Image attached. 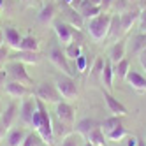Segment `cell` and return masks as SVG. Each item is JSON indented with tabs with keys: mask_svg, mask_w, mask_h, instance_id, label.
<instances>
[{
	"mask_svg": "<svg viewBox=\"0 0 146 146\" xmlns=\"http://www.w3.org/2000/svg\"><path fill=\"white\" fill-rule=\"evenodd\" d=\"M4 39H5V42L7 46L11 48V49H19L21 48V40H23V35H19V32L14 28V27H5L4 28Z\"/></svg>",
	"mask_w": 146,
	"mask_h": 146,
	"instance_id": "cell-15",
	"label": "cell"
},
{
	"mask_svg": "<svg viewBox=\"0 0 146 146\" xmlns=\"http://www.w3.org/2000/svg\"><path fill=\"white\" fill-rule=\"evenodd\" d=\"M78 11L81 13V16L85 18V19H92V18H95V16L102 14V7H97V5H92V4H88V2H86V0H83Z\"/></svg>",
	"mask_w": 146,
	"mask_h": 146,
	"instance_id": "cell-23",
	"label": "cell"
},
{
	"mask_svg": "<svg viewBox=\"0 0 146 146\" xmlns=\"http://www.w3.org/2000/svg\"><path fill=\"white\" fill-rule=\"evenodd\" d=\"M137 146H146V141H141V139H139V143H137Z\"/></svg>",
	"mask_w": 146,
	"mask_h": 146,
	"instance_id": "cell-48",
	"label": "cell"
},
{
	"mask_svg": "<svg viewBox=\"0 0 146 146\" xmlns=\"http://www.w3.org/2000/svg\"><path fill=\"white\" fill-rule=\"evenodd\" d=\"M139 30L141 34H146V9H143L139 16Z\"/></svg>",
	"mask_w": 146,
	"mask_h": 146,
	"instance_id": "cell-39",
	"label": "cell"
},
{
	"mask_svg": "<svg viewBox=\"0 0 146 146\" xmlns=\"http://www.w3.org/2000/svg\"><path fill=\"white\" fill-rule=\"evenodd\" d=\"M125 81H127L135 92L146 93V78H144L143 74H139L137 70L130 69V70H129V74H127V78H125Z\"/></svg>",
	"mask_w": 146,
	"mask_h": 146,
	"instance_id": "cell-13",
	"label": "cell"
},
{
	"mask_svg": "<svg viewBox=\"0 0 146 146\" xmlns=\"http://www.w3.org/2000/svg\"><path fill=\"white\" fill-rule=\"evenodd\" d=\"M58 9H60V13L64 14V21H67L69 25H72L78 30L83 28V25H85V18L81 16V13L78 11V9L70 7L65 0H60V2H58Z\"/></svg>",
	"mask_w": 146,
	"mask_h": 146,
	"instance_id": "cell-7",
	"label": "cell"
},
{
	"mask_svg": "<svg viewBox=\"0 0 146 146\" xmlns=\"http://www.w3.org/2000/svg\"><path fill=\"white\" fill-rule=\"evenodd\" d=\"M118 125H123V123H121V116H116V114H113V116L106 118V120L100 123V129H102L104 134H108V132H111L113 129H116Z\"/></svg>",
	"mask_w": 146,
	"mask_h": 146,
	"instance_id": "cell-28",
	"label": "cell"
},
{
	"mask_svg": "<svg viewBox=\"0 0 146 146\" xmlns=\"http://www.w3.org/2000/svg\"><path fill=\"white\" fill-rule=\"evenodd\" d=\"M27 134L28 132L25 129H14V130H11L9 135H7V146H21L23 141H25V137H27Z\"/></svg>",
	"mask_w": 146,
	"mask_h": 146,
	"instance_id": "cell-24",
	"label": "cell"
},
{
	"mask_svg": "<svg viewBox=\"0 0 146 146\" xmlns=\"http://www.w3.org/2000/svg\"><path fill=\"white\" fill-rule=\"evenodd\" d=\"M88 4H92V5H97V7H100V4H102V0H86Z\"/></svg>",
	"mask_w": 146,
	"mask_h": 146,
	"instance_id": "cell-44",
	"label": "cell"
},
{
	"mask_svg": "<svg viewBox=\"0 0 146 146\" xmlns=\"http://www.w3.org/2000/svg\"><path fill=\"white\" fill-rule=\"evenodd\" d=\"M5 72H7V78H11V81H18L21 85H34V79L30 78V74L25 69V64L21 62H16V60H9L7 64L4 65Z\"/></svg>",
	"mask_w": 146,
	"mask_h": 146,
	"instance_id": "cell-3",
	"label": "cell"
},
{
	"mask_svg": "<svg viewBox=\"0 0 146 146\" xmlns=\"http://www.w3.org/2000/svg\"><path fill=\"white\" fill-rule=\"evenodd\" d=\"M40 144H42V139H40V135L37 134V130H34V132L27 134V137H25L21 146H40Z\"/></svg>",
	"mask_w": 146,
	"mask_h": 146,
	"instance_id": "cell-32",
	"label": "cell"
},
{
	"mask_svg": "<svg viewBox=\"0 0 146 146\" xmlns=\"http://www.w3.org/2000/svg\"><path fill=\"white\" fill-rule=\"evenodd\" d=\"M111 16L113 14H108V13H102L95 18L88 19V25H86V30L93 40H100L108 39V34H109V27H111Z\"/></svg>",
	"mask_w": 146,
	"mask_h": 146,
	"instance_id": "cell-2",
	"label": "cell"
},
{
	"mask_svg": "<svg viewBox=\"0 0 146 146\" xmlns=\"http://www.w3.org/2000/svg\"><path fill=\"white\" fill-rule=\"evenodd\" d=\"M114 4H116V7H118V14L129 11V5H130L129 0H114Z\"/></svg>",
	"mask_w": 146,
	"mask_h": 146,
	"instance_id": "cell-38",
	"label": "cell"
},
{
	"mask_svg": "<svg viewBox=\"0 0 146 146\" xmlns=\"http://www.w3.org/2000/svg\"><path fill=\"white\" fill-rule=\"evenodd\" d=\"M113 70H114V78H116L118 81H121V79L127 78L129 70H130V62L127 58H123V60L118 62V64L113 65Z\"/></svg>",
	"mask_w": 146,
	"mask_h": 146,
	"instance_id": "cell-25",
	"label": "cell"
},
{
	"mask_svg": "<svg viewBox=\"0 0 146 146\" xmlns=\"http://www.w3.org/2000/svg\"><path fill=\"white\" fill-rule=\"evenodd\" d=\"M9 60H16L21 64H30V65H37L40 62V53L39 51H23V49H16L14 53L9 55Z\"/></svg>",
	"mask_w": 146,
	"mask_h": 146,
	"instance_id": "cell-10",
	"label": "cell"
},
{
	"mask_svg": "<svg viewBox=\"0 0 146 146\" xmlns=\"http://www.w3.org/2000/svg\"><path fill=\"white\" fill-rule=\"evenodd\" d=\"M40 48V42H39V39L32 34H28V35H23V40H21V48L19 49H23V51H39Z\"/></svg>",
	"mask_w": 146,
	"mask_h": 146,
	"instance_id": "cell-27",
	"label": "cell"
},
{
	"mask_svg": "<svg viewBox=\"0 0 146 146\" xmlns=\"http://www.w3.org/2000/svg\"><path fill=\"white\" fill-rule=\"evenodd\" d=\"M34 95L39 100H42L44 104H58V102H62V99H64V97L60 95L56 85L48 83V81L39 83V85L35 86V90H34Z\"/></svg>",
	"mask_w": 146,
	"mask_h": 146,
	"instance_id": "cell-4",
	"label": "cell"
},
{
	"mask_svg": "<svg viewBox=\"0 0 146 146\" xmlns=\"http://www.w3.org/2000/svg\"><path fill=\"white\" fill-rule=\"evenodd\" d=\"M4 7V0H0V9H2Z\"/></svg>",
	"mask_w": 146,
	"mask_h": 146,
	"instance_id": "cell-50",
	"label": "cell"
},
{
	"mask_svg": "<svg viewBox=\"0 0 146 146\" xmlns=\"http://www.w3.org/2000/svg\"><path fill=\"white\" fill-rule=\"evenodd\" d=\"M104 64H106V60H104L102 56L95 58V62H93V65H92V76H99L100 78V72L104 69Z\"/></svg>",
	"mask_w": 146,
	"mask_h": 146,
	"instance_id": "cell-34",
	"label": "cell"
},
{
	"mask_svg": "<svg viewBox=\"0 0 146 146\" xmlns=\"http://www.w3.org/2000/svg\"><path fill=\"white\" fill-rule=\"evenodd\" d=\"M55 85L60 92V95L67 99V100H76L78 99V85H76V81L74 78H70V76H65V74H60L56 76V81H55Z\"/></svg>",
	"mask_w": 146,
	"mask_h": 146,
	"instance_id": "cell-6",
	"label": "cell"
},
{
	"mask_svg": "<svg viewBox=\"0 0 146 146\" xmlns=\"http://www.w3.org/2000/svg\"><path fill=\"white\" fill-rule=\"evenodd\" d=\"M32 127H34V130H37L42 143H46L48 146H53V143H55L53 121H51V116L46 109V104L42 100H39L37 97H35V111L32 116Z\"/></svg>",
	"mask_w": 146,
	"mask_h": 146,
	"instance_id": "cell-1",
	"label": "cell"
},
{
	"mask_svg": "<svg viewBox=\"0 0 146 146\" xmlns=\"http://www.w3.org/2000/svg\"><path fill=\"white\" fill-rule=\"evenodd\" d=\"M139 16H141V9L135 7V9H129V11H125L120 14V19H121V28L123 32H129L132 28L134 23L139 21Z\"/></svg>",
	"mask_w": 146,
	"mask_h": 146,
	"instance_id": "cell-14",
	"label": "cell"
},
{
	"mask_svg": "<svg viewBox=\"0 0 146 146\" xmlns=\"http://www.w3.org/2000/svg\"><path fill=\"white\" fill-rule=\"evenodd\" d=\"M113 79H114V70H113V62L108 58L106 60V64H104V69L100 72V81H102V85L106 86L108 92L113 90Z\"/></svg>",
	"mask_w": 146,
	"mask_h": 146,
	"instance_id": "cell-19",
	"label": "cell"
},
{
	"mask_svg": "<svg viewBox=\"0 0 146 146\" xmlns=\"http://www.w3.org/2000/svg\"><path fill=\"white\" fill-rule=\"evenodd\" d=\"M79 137H81V135L78 134H69V135H65V137L64 139H62V144L60 146H79Z\"/></svg>",
	"mask_w": 146,
	"mask_h": 146,
	"instance_id": "cell-35",
	"label": "cell"
},
{
	"mask_svg": "<svg viewBox=\"0 0 146 146\" xmlns=\"http://www.w3.org/2000/svg\"><path fill=\"white\" fill-rule=\"evenodd\" d=\"M95 127H99V123L93 120V118H83V120H79L78 123H76V132L81 135V137H88V134L95 129Z\"/></svg>",
	"mask_w": 146,
	"mask_h": 146,
	"instance_id": "cell-20",
	"label": "cell"
},
{
	"mask_svg": "<svg viewBox=\"0 0 146 146\" xmlns=\"http://www.w3.org/2000/svg\"><path fill=\"white\" fill-rule=\"evenodd\" d=\"M2 111H4V109H2V106H0V116H2Z\"/></svg>",
	"mask_w": 146,
	"mask_h": 146,
	"instance_id": "cell-51",
	"label": "cell"
},
{
	"mask_svg": "<svg viewBox=\"0 0 146 146\" xmlns=\"http://www.w3.org/2000/svg\"><path fill=\"white\" fill-rule=\"evenodd\" d=\"M23 2H30V0H23Z\"/></svg>",
	"mask_w": 146,
	"mask_h": 146,
	"instance_id": "cell-53",
	"label": "cell"
},
{
	"mask_svg": "<svg viewBox=\"0 0 146 146\" xmlns=\"http://www.w3.org/2000/svg\"><path fill=\"white\" fill-rule=\"evenodd\" d=\"M35 111V99H25L21 104V109H19V118L25 125L32 127V116Z\"/></svg>",
	"mask_w": 146,
	"mask_h": 146,
	"instance_id": "cell-16",
	"label": "cell"
},
{
	"mask_svg": "<svg viewBox=\"0 0 146 146\" xmlns=\"http://www.w3.org/2000/svg\"><path fill=\"white\" fill-rule=\"evenodd\" d=\"M49 60H51V64H53L62 74H65V76H70V78H74L76 76V69H72L70 67V64H69V58L65 56V53L62 51V48L60 46H53L49 49Z\"/></svg>",
	"mask_w": 146,
	"mask_h": 146,
	"instance_id": "cell-5",
	"label": "cell"
},
{
	"mask_svg": "<svg viewBox=\"0 0 146 146\" xmlns=\"http://www.w3.org/2000/svg\"><path fill=\"white\" fill-rule=\"evenodd\" d=\"M114 4V0H102V4H100V7H102V13H106L108 9L111 7Z\"/></svg>",
	"mask_w": 146,
	"mask_h": 146,
	"instance_id": "cell-40",
	"label": "cell"
},
{
	"mask_svg": "<svg viewBox=\"0 0 146 146\" xmlns=\"http://www.w3.org/2000/svg\"><path fill=\"white\" fill-rule=\"evenodd\" d=\"M102 95H104V102H106V106H108V109H109V113H113V114H116V116H125L129 111H127V108L123 106V104L113 95L111 92H108V90H102Z\"/></svg>",
	"mask_w": 146,
	"mask_h": 146,
	"instance_id": "cell-9",
	"label": "cell"
},
{
	"mask_svg": "<svg viewBox=\"0 0 146 146\" xmlns=\"http://www.w3.org/2000/svg\"><path fill=\"white\" fill-rule=\"evenodd\" d=\"M125 51H127V40L120 39V40H116V42L113 44V48L109 51V60L113 62V65L125 58Z\"/></svg>",
	"mask_w": 146,
	"mask_h": 146,
	"instance_id": "cell-18",
	"label": "cell"
},
{
	"mask_svg": "<svg viewBox=\"0 0 146 146\" xmlns=\"http://www.w3.org/2000/svg\"><path fill=\"white\" fill-rule=\"evenodd\" d=\"M5 132H7V130H5V127L2 125V121H0V139H2L4 135H5Z\"/></svg>",
	"mask_w": 146,
	"mask_h": 146,
	"instance_id": "cell-45",
	"label": "cell"
},
{
	"mask_svg": "<svg viewBox=\"0 0 146 146\" xmlns=\"http://www.w3.org/2000/svg\"><path fill=\"white\" fill-rule=\"evenodd\" d=\"M64 53H65V56H67L69 60H76L78 56H81V46L76 44V42H70V44L65 46Z\"/></svg>",
	"mask_w": 146,
	"mask_h": 146,
	"instance_id": "cell-31",
	"label": "cell"
},
{
	"mask_svg": "<svg viewBox=\"0 0 146 146\" xmlns=\"http://www.w3.org/2000/svg\"><path fill=\"white\" fill-rule=\"evenodd\" d=\"M9 51H11V48L7 44L0 46V65H5V62L9 60Z\"/></svg>",
	"mask_w": 146,
	"mask_h": 146,
	"instance_id": "cell-37",
	"label": "cell"
},
{
	"mask_svg": "<svg viewBox=\"0 0 146 146\" xmlns=\"http://www.w3.org/2000/svg\"><path fill=\"white\" fill-rule=\"evenodd\" d=\"M129 2H130V4H132V2H137V0H129Z\"/></svg>",
	"mask_w": 146,
	"mask_h": 146,
	"instance_id": "cell-52",
	"label": "cell"
},
{
	"mask_svg": "<svg viewBox=\"0 0 146 146\" xmlns=\"http://www.w3.org/2000/svg\"><path fill=\"white\" fill-rule=\"evenodd\" d=\"M5 93L13 99H23V97H28L30 95V88L27 85H21L18 81H7L5 86H4Z\"/></svg>",
	"mask_w": 146,
	"mask_h": 146,
	"instance_id": "cell-12",
	"label": "cell"
},
{
	"mask_svg": "<svg viewBox=\"0 0 146 146\" xmlns=\"http://www.w3.org/2000/svg\"><path fill=\"white\" fill-rule=\"evenodd\" d=\"M83 146H93L92 143H88V141H85V144H83Z\"/></svg>",
	"mask_w": 146,
	"mask_h": 146,
	"instance_id": "cell-49",
	"label": "cell"
},
{
	"mask_svg": "<svg viewBox=\"0 0 146 146\" xmlns=\"http://www.w3.org/2000/svg\"><path fill=\"white\" fill-rule=\"evenodd\" d=\"M56 14H58V5H56L55 2H49V4H46V5L39 11V21L42 23V25L53 23Z\"/></svg>",
	"mask_w": 146,
	"mask_h": 146,
	"instance_id": "cell-17",
	"label": "cell"
},
{
	"mask_svg": "<svg viewBox=\"0 0 146 146\" xmlns=\"http://www.w3.org/2000/svg\"><path fill=\"white\" fill-rule=\"evenodd\" d=\"M67 127H69V125H65L64 121H60V120H58V123H53V134H55V137H56V135H60V137L69 135Z\"/></svg>",
	"mask_w": 146,
	"mask_h": 146,
	"instance_id": "cell-33",
	"label": "cell"
},
{
	"mask_svg": "<svg viewBox=\"0 0 146 146\" xmlns=\"http://www.w3.org/2000/svg\"><path fill=\"white\" fill-rule=\"evenodd\" d=\"M5 44V39H4V30H0V46Z\"/></svg>",
	"mask_w": 146,
	"mask_h": 146,
	"instance_id": "cell-47",
	"label": "cell"
},
{
	"mask_svg": "<svg viewBox=\"0 0 146 146\" xmlns=\"http://www.w3.org/2000/svg\"><path fill=\"white\" fill-rule=\"evenodd\" d=\"M86 141L92 143L93 146H108V144H106V134L102 132L100 125H99V127H95V129H93V130L88 134Z\"/></svg>",
	"mask_w": 146,
	"mask_h": 146,
	"instance_id": "cell-26",
	"label": "cell"
},
{
	"mask_svg": "<svg viewBox=\"0 0 146 146\" xmlns=\"http://www.w3.org/2000/svg\"><path fill=\"white\" fill-rule=\"evenodd\" d=\"M139 62H141V65H143V69L146 70V55H144V53H139Z\"/></svg>",
	"mask_w": 146,
	"mask_h": 146,
	"instance_id": "cell-43",
	"label": "cell"
},
{
	"mask_svg": "<svg viewBox=\"0 0 146 146\" xmlns=\"http://www.w3.org/2000/svg\"><path fill=\"white\" fill-rule=\"evenodd\" d=\"M76 70H79V72H85L86 69H88V60H86V56H78L76 60Z\"/></svg>",
	"mask_w": 146,
	"mask_h": 146,
	"instance_id": "cell-36",
	"label": "cell"
},
{
	"mask_svg": "<svg viewBox=\"0 0 146 146\" xmlns=\"http://www.w3.org/2000/svg\"><path fill=\"white\" fill-rule=\"evenodd\" d=\"M139 143V137H135V135H130L129 141H127V146H137Z\"/></svg>",
	"mask_w": 146,
	"mask_h": 146,
	"instance_id": "cell-41",
	"label": "cell"
},
{
	"mask_svg": "<svg viewBox=\"0 0 146 146\" xmlns=\"http://www.w3.org/2000/svg\"><path fill=\"white\" fill-rule=\"evenodd\" d=\"M121 34H125L123 32V28H121V19H120V14L116 13V14H113L111 16V27H109V34H108V39H111V40H120V35Z\"/></svg>",
	"mask_w": 146,
	"mask_h": 146,
	"instance_id": "cell-21",
	"label": "cell"
},
{
	"mask_svg": "<svg viewBox=\"0 0 146 146\" xmlns=\"http://www.w3.org/2000/svg\"><path fill=\"white\" fill-rule=\"evenodd\" d=\"M16 114H18V106L16 104H9L7 108H4L2 111V116H0V121H2V125L5 127V130L11 129V125L16 118Z\"/></svg>",
	"mask_w": 146,
	"mask_h": 146,
	"instance_id": "cell-22",
	"label": "cell"
},
{
	"mask_svg": "<svg viewBox=\"0 0 146 146\" xmlns=\"http://www.w3.org/2000/svg\"><path fill=\"white\" fill-rule=\"evenodd\" d=\"M137 4H139V9L143 11V9H146V0H137Z\"/></svg>",
	"mask_w": 146,
	"mask_h": 146,
	"instance_id": "cell-46",
	"label": "cell"
},
{
	"mask_svg": "<svg viewBox=\"0 0 146 146\" xmlns=\"http://www.w3.org/2000/svg\"><path fill=\"white\" fill-rule=\"evenodd\" d=\"M5 78H7L5 69H0V86H4V85H5Z\"/></svg>",
	"mask_w": 146,
	"mask_h": 146,
	"instance_id": "cell-42",
	"label": "cell"
},
{
	"mask_svg": "<svg viewBox=\"0 0 146 146\" xmlns=\"http://www.w3.org/2000/svg\"><path fill=\"white\" fill-rule=\"evenodd\" d=\"M129 135V130L123 127V125H118L116 129H113L111 132H108L106 134V137L109 139V141H114V143H118V141H121L123 137H127Z\"/></svg>",
	"mask_w": 146,
	"mask_h": 146,
	"instance_id": "cell-29",
	"label": "cell"
},
{
	"mask_svg": "<svg viewBox=\"0 0 146 146\" xmlns=\"http://www.w3.org/2000/svg\"><path fill=\"white\" fill-rule=\"evenodd\" d=\"M53 30L58 37V42H62L64 46L72 42V37H74V32H76V28L69 25L67 21H53Z\"/></svg>",
	"mask_w": 146,
	"mask_h": 146,
	"instance_id": "cell-8",
	"label": "cell"
},
{
	"mask_svg": "<svg viewBox=\"0 0 146 146\" xmlns=\"http://www.w3.org/2000/svg\"><path fill=\"white\" fill-rule=\"evenodd\" d=\"M56 118L60 121H64L65 125H74V118H76V109L67 102H58L56 104Z\"/></svg>",
	"mask_w": 146,
	"mask_h": 146,
	"instance_id": "cell-11",
	"label": "cell"
},
{
	"mask_svg": "<svg viewBox=\"0 0 146 146\" xmlns=\"http://www.w3.org/2000/svg\"><path fill=\"white\" fill-rule=\"evenodd\" d=\"M146 49V34H137L132 40V53L139 55Z\"/></svg>",
	"mask_w": 146,
	"mask_h": 146,
	"instance_id": "cell-30",
	"label": "cell"
}]
</instances>
